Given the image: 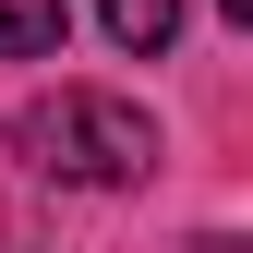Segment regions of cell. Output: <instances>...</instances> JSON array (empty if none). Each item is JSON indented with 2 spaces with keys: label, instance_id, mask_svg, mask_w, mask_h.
<instances>
[{
  "label": "cell",
  "instance_id": "6da1fadb",
  "mask_svg": "<svg viewBox=\"0 0 253 253\" xmlns=\"http://www.w3.org/2000/svg\"><path fill=\"white\" fill-rule=\"evenodd\" d=\"M12 145L37 157L48 181H84V193H121V181L157 169V121L133 97H97V84H60V97H37L12 121Z\"/></svg>",
  "mask_w": 253,
  "mask_h": 253
},
{
  "label": "cell",
  "instance_id": "7a4b0ae2",
  "mask_svg": "<svg viewBox=\"0 0 253 253\" xmlns=\"http://www.w3.org/2000/svg\"><path fill=\"white\" fill-rule=\"evenodd\" d=\"M60 24H73V0H0V60H48Z\"/></svg>",
  "mask_w": 253,
  "mask_h": 253
},
{
  "label": "cell",
  "instance_id": "3957f363",
  "mask_svg": "<svg viewBox=\"0 0 253 253\" xmlns=\"http://www.w3.org/2000/svg\"><path fill=\"white\" fill-rule=\"evenodd\" d=\"M97 24H109V37L133 48V60H157V48L181 37V0H97Z\"/></svg>",
  "mask_w": 253,
  "mask_h": 253
},
{
  "label": "cell",
  "instance_id": "277c9868",
  "mask_svg": "<svg viewBox=\"0 0 253 253\" xmlns=\"http://www.w3.org/2000/svg\"><path fill=\"white\" fill-rule=\"evenodd\" d=\"M217 12H229V24H253V0H217Z\"/></svg>",
  "mask_w": 253,
  "mask_h": 253
}]
</instances>
